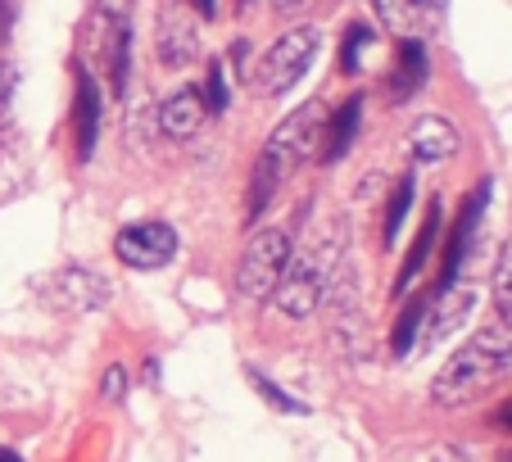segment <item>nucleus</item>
I'll return each instance as SVG.
<instances>
[{"instance_id": "bb28decb", "label": "nucleus", "mask_w": 512, "mask_h": 462, "mask_svg": "<svg viewBox=\"0 0 512 462\" xmlns=\"http://www.w3.org/2000/svg\"><path fill=\"white\" fill-rule=\"evenodd\" d=\"M14 87H19V64L0 55V127L10 123V105H14Z\"/></svg>"}, {"instance_id": "393cba45", "label": "nucleus", "mask_w": 512, "mask_h": 462, "mask_svg": "<svg viewBox=\"0 0 512 462\" xmlns=\"http://www.w3.org/2000/svg\"><path fill=\"white\" fill-rule=\"evenodd\" d=\"M490 295H494V313L512 322V241L503 245V254H499V268H494Z\"/></svg>"}, {"instance_id": "1a4fd4ad", "label": "nucleus", "mask_w": 512, "mask_h": 462, "mask_svg": "<svg viewBox=\"0 0 512 462\" xmlns=\"http://www.w3.org/2000/svg\"><path fill=\"white\" fill-rule=\"evenodd\" d=\"M485 204H490V182L476 186V191L463 200V209H458L454 227H449L445 254H440V277H435V290L454 286V281L463 277V263H467V250H472V241H476V227H481V218H485Z\"/></svg>"}, {"instance_id": "f8f14e48", "label": "nucleus", "mask_w": 512, "mask_h": 462, "mask_svg": "<svg viewBox=\"0 0 512 462\" xmlns=\"http://www.w3.org/2000/svg\"><path fill=\"white\" fill-rule=\"evenodd\" d=\"M458 150H463V132H458V123L445 114L417 118L413 132H408V154H413V164H422V168L449 164Z\"/></svg>"}, {"instance_id": "9b49d317", "label": "nucleus", "mask_w": 512, "mask_h": 462, "mask_svg": "<svg viewBox=\"0 0 512 462\" xmlns=\"http://www.w3.org/2000/svg\"><path fill=\"white\" fill-rule=\"evenodd\" d=\"M155 55H159V68L168 73H182L200 59V23L173 5V10L159 14V28H155Z\"/></svg>"}, {"instance_id": "412c9836", "label": "nucleus", "mask_w": 512, "mask_h": 462, "mask_svg": "<svg viewBox=\"0 0 512 462\" xmlns=\"http://www.w3.org/2000/svg\"><path fill=\"white\" fill-rule=\"evenodd\" d=\"M426 299L431 295H413L404 304V313H399L395 322V336H390V349H395V358H408L417 349V336H422V318H426Z\"/></svg>"}, {"instance_id": "f3484780", "label": "nucleus", "mask_w": 512, "mask_h": 462, "mask_svg": "<svg viewBox=\"0 0 512 462\" xmlns=\"http://www.w3.org/2000/svg\"><path fill=\"white\" fill-rule=\"evenodd\" d=\"M440 231H445V204H440V200H431V209H426L422 227H417L413 245H408V254H404V268H399L395 290L413 286V277L426 268V259H431V250H435V241H440Z\"/></svg>"}, {"instance_id": "e433bc0d", "label": "nucleus", "mask_w": 512, "mask_h": 462, "mask_svg": "<svg viewBox=\"0 0 512 462\" xmlns=\"http://www.w3.org/2000/svg\"><path fill=\"white\" fill-rule=\"evenodd\" d=\"M250 5H254V0H236V10H250Z\"/></svg>"}, {"instance_id": "ddd939ff", "label": "nucleus", "mask_w": 512, "mask_h": 462, "mask_svg": "<svg viewBox=\"0 0 512 462\" xmlns=\"http://www.w3.org/2000/svg\"><path fill=\"white\" fill-rule=\"evenodd\" d=\"M100 141V87L91 68H78V91H73V150H78V164H87L96 154Z\"/></svg>"}, {"instance_id": "aec40b11", "label": "nucleus", "mask_w": 512, "mask_h": 462, "mask_svg": "<svg viewBox=\"0 0 512 462\" xmlns=\"http://www.w3.org/2000/svg\"><path fill=\"white\" fill-rule=\"evenodd\" d=\"M281 177H286V173L272 164L268 154H259V164H254V177H250V200H245V218H250V222H259V213L272 204V195H277Z\"/></svg>"}, {"instance_id": "c85d7f7f", "label": "nucleus", "mask_w": 512, "mask_h": 462, "mask_svg": "<svg viewBox=\"0 0 512 462\" xmlns=\"http://www.w3.org/2000/svg\"><path fill=\"white\" fill-rule=\"evenodd\" d=\"M377 5V19L386 23L390 32H404L408 28V19H404V0H372Z\"/></svg>"}, {"instance_id": "7ed1b4c3", "label": "nucleus", "mask_w": 512, "mask_h": 462, "mask_svg": "<svg viewBox=\"0 0 512 462\" xmlns=\"http://www.w3.org/2000/svg\"><path fill=\"white\" fill-rule=\"evenodd\" d=\"M318 46H322V37H318V28H309V23L281 32V37L263 50V59L254 64V73H250L254 96L281 100L286 91H295L304 82V73L313 68V59H318Z\"/></svg>"}, {"instance_id": "72a5a7b5", "label": "nucleus", "mask_w": 512, "mask_h": 462, "mask_svg": "<svg viewBox=\"0 0 512 462\" xmlns=\"http://www.w3.org/2000/svg\"><path fill=\"white\" fill-rule=\"evenodd\" d=\"M191 10L200 14V19H218V0H191Z\"/></svg>"}, {"instance_id": "6ab92c4d", "label": "nucleus", "mask_w": 512, "mask_h": 462, "mask_svg": "<svg viewBox=\"0 0 512 462\" xmlns=\"http://www.w3.org/2000/svg\"><path fill=\"white\" fill-rule=\"evenodd\" d=\"M413 195H417V177L404 173L395 186H390V200H386V218H381V241L399 245V231H404V218L413 209Z\"/></svg>"}, {"instance_id": "0eeeda50", "label": "nucleus", "mask_w": 512, "mask_h": 462, "mask_svg": "<svg viewBox=\"0 0 512 462\" xmlns=\"http://www.w3.org/2000/svg\"><path fill=\"white\" fill-rule=\"evenodd\" d=\"M322 304H327V313H331V340H336V349L345 358H358V354H363V340H368V327H363V308H358L354 272L340 268L336 277H331Z\"/></svg>"}, {"instance_id": "4be33fe9", "label": "nucleus", "mask_w": 512, "mask_h": 462, "mask_svg": "<svg viewBox=\"0 0 512 462\" xmlns=\"http://www.w3.org/2000/svg\"><path fill=\"white\" fill-rule=\"evenodd\" d=\"M372 23H349L345 28V37H340V73L345 77H354L358 68H363V55H368V46H372Z\"/></svg>"}, {"instance_id": "2f4dec72", "label": "nucleus", "mask_w": 512, "mask_h": 462, "mask_svg": "<svg viewBox=\"0 0 512 462\" xmlns=\"http://www.w3.org/2000/svg\"><path fill=\"white\" fill-rule=\"evenodd\" d=\"M431 462H472V458H467V449H458V444H445V449L435 453Z\"/></svg>"}, {"instance_id": "9d476101", "label": "nucleus", "mask_w": 512, "mask_h": 462, "mask_svg": "<svg viewBox=\"0 0 512 462\" xmlns=\"http://www.w3.org/2000/svg\"><path fill=\"white\" fill-rule=\"evenodd\" d=\"M41 290H46V299L55 308H64V313H96V308L109 299V281L100 277L96 268H82V263L59 268Z\"/></svg>"}, {"instance_id": "c756f323", "label": "nucleus", "mask_w": 512, "mask_h": 462, "mask_svg": "<svg viewBox=\"0 0 512 462\" xmlns=\"http://www.w3.org/2000/svg\"><path fill=\"white\" fill-rule=\"evenodd\" d=\"M10 32H14V5H10V0H0V50H5Z\"/></svg>"}, {"instance_id": "a211bd4d", "label": "nucleus", "mask_w": 512, "mask_h": 462, "mask_svg": "<svg viewBox=\"0 0 512 462\" xmlns=\"http://www.w3.org/2000/svg\"><path fill=\"white\" fill-rule=\"evenodd\" d=\"M132 5L136 0H91V23L87 37L96 50H105L123 28H132Z\"/></svg>"}, {"instance_id": "7c9ffc66", "label": "nucleus", "mask_w": 512, "mask_h": 462, "mask_svg": "<svg viewBox=\"0 0 512 462\" xmlns=\"http://www.w3.org/2000/svg\"><path fill=\"white\" fill-rule=\"evenodd\" d=\"M381 186H386V177H381V173L363 177V182H358V200H372V195H377V191H381Z\"/></svg>"}, {"instance_id": "a878e982", "label": "nucleus", "mask_w": 512, "mask_h": 462, "mask_svg": "<svg viewBox=\"0 0 512 462\" xmlns=\"http://www.w3.org/2000/svg\"><path fill=\"white\" fill-rule=\"evenodd\" d=\"M449 0H404V19L408 28H440V19H445Z\"/></svg>"}, {"instance_id": "f03ea898", "label": "nucleus", "mask_w": 512, "mask_h": 462, "mask_svg": "<svg viewBox=\"0 0 512 462\" xmlns=\"http://www.w3.org/2000/svg\"><path fill=\"white\" fill-rule=\"evenodd\" d=\"M340 263H345V231H331L327 236H318V241L309 245V250L300 254H290L286 272H281V286H277V308H281V318L290 322H304L313 318L322 308V295H327L331 277L340 272Z\"/></svg>"}, {"instance_id": "20e7f679", "label": "nucleus", "mask_w": 512, "mask_h": 462, "mask_svg": "<svg viewBox=\"0 0 512 462\" xmlns=\"http://www.w3.org/2000/svg\"><path fill=\"white\" fill-rule=\"evenodd\" d=\"M290 254H295V241H290L286 227H259L245 241L241 263H236V295L245 304H268L281 286V272H286Z\"/></svg>"}, {"instance_id": "b1692460", "label": "nucleus", "mask_w": 512, "mask_h": 462, "mask_svg": "<svg viewBox=\"0 0 512 462\" xmlns=\"http://www.w3.org/2000/svg\"><path fill=\"white\" fill-rule=\"evenodd\" d=\"M250 385H254V390H259V395L272 404V413H290V417L309 413V404H304V399H295V395H286V390H281V385L272 381L268 372H250Z\"/></svg>"}, {"instance_id": "f257e3e1", "label": "nucleus", "mask_w": 512, "mask_h": 462, "mask_svg": "<svg viewBox=\"0 0 512 462\" xmlns=\"http://www.w3.org/2000/svg\"><path fill=\"white\" fill-rule=\"evenodd\" d=\"M512 367V322L494 313L431 381V399L440 408H463L472 399H481L490 385L503 381V372Z\"/></svg>"}, {"instance_id": "c9c22d12", "label": "nucleus", "mask_w": 512, "mask_h": 462, "mask_svg": "<svg viewBox=\"0 0 512 462\" xmlns=\"http://www.w3.org/2000/svg\"><path fill=\"white\" fill-rule=\"evenodd\" d=\"M0 462H23V458H19L14 449H0Z\"/></svg>"}, {"instance_id": "473e14b6", "label": "nucleus", "mask_w": 512, "mask_h": 462, "mask_svg": "<svg viewBox=\"0 0 512 462\" xmlns=\"http://www.w3.org/2000/svg\"><path fill=\"white\" fill-rule=\"evenodd\" d=\"M313 0H272V10L277 14H300V10H309Z\"/></svg>"}, {"instance_id": "423d86ee", "label": "nucleus", "mask_w": 512, "mask_h": 462, "mask_svg": "<svg viewBox=\"0 0 512 462\" xmlns=\"http://www.w3.org/2000/svg\"><path fill=\"white\" fill-rule=\"evenodd\" d=\"M114 254L132 272H159L177 259V231L168 222H132L114 236Z\"/></svg>"}, {"instance_id": "5701e85b", "label": "nucleus", "mask_w": 512, "mask_h": 462, "mask_svg": "<svg viewBox=\"0 0 512 462\" xmlns=\"http://www.w3.org/2000/svg\"><path fill=\"white\" fill-rule=\"evenodd\" d=\"M200 96H204V109H209V114H227V105H232V87H227L223 59H209V73H204Z\"/></svg>"}, {"instance_id": "dca6fc26", "label": "nucleus", "mask_w": 512, "mask_h": 462, "mask_svg": "<svg viewBox=\"0 0 512 462\" xmlns=\"http://www.w3.org/2000/svg\"><path fill=\"white\" fill-rule=\"evenodd\" d=\"M358 127H363V96H349L340 109L327 114V127H322V145H318V159L322 164H340L358 141Z\"/></svg>"}, {"instance_id": "4468645a", "label": "nucleus", "mask_w": 512, "mask_h": 462, "mask_svg": "<svg viewBox=\"0 0 512 462\" xmlns=\"http://www.w3.org/2000/svg\"><path fill=\"white\" fill-rule=\"evenodd\" d=\"M204 118H209V109H204L200 87L173 91V96L155 109V123H159V132H164L168 141H191V136H200Z\"/></svg>"}, {"instance_id": "39448f33", "label": "nucleus", "mask_w": 512, "mask_h": 462, "mask_svg": "<svg viewBox=\"0 0 512 462\" xmlns=\"http://www.w3.org/2000/svg\"><path fill=\"white\" fill-rule=\"evenodd\" d=\"M322 127H327V105H322V100H304L295 114H286L277 127H272V136H268V145H263V154H268V159L281 168V173H290V168L309 164L313 154H318Z\"/></svg>"}, {"instance_id": "cd10ccee", "label": "nucleus", "mask_w": 512, "mask_h": 462, "mask_svg": "<svg viewBox=\"0 0 512 462\" xmlns=\"http://www.w3.org/2000/svg\"><path fill=\"white\" fill-rule=\"evenodd\" d=\"M127 395V367H105V381H100V399L105 404H118V399Z\"/></svg>"}, {"instance_id": "4c0bfd02", "label": "nucleus", "mask_w": 512, "mask_h": 462, "mask_svg": "<svg viewBox=\"0 0 512 462\" xmlns=\"http://www.w3.org/2000/svg\"><path fill=\"white\" fill-rule=\"evenodd\" d=\"M499 462H512V449H503V453H499Z\"/></svg>"}, {"instance_id": "6e6552de", "label": "nucleus", "mask_w": 512, "mask_h": 462, "mask_svg": "<svg viewBox=\"0 0 512 462\" xmlns=\"http://www.w3.org/2000/svg\"><path fill=\"white\" fill-rule=\"evenodd\" d=\"M476 286L472 281L458 277L454 286L445 290H431V299H426V318H422V340L426 345H440V340H449L454 331H463L467 322H472L476 313Z\"/></svg>"}, {"instance_id": "f704fd0d", "label": "nucleus", "mask_w": 512, "mask_h": 462, "mask_svg": "<svg viewBox=\"0 0 512 462\" xmlns=\"http://www.w3.org/2000/svg\"><path fill=\"white\" fill-rule=\"evenodd\" d=\"M499 426H508V431H512V404L499 408Z\"/></svg>"}, {"instance_id": "2eb2a0df", "label": "nucleus", "mask_w": 512, "mask_h": 462, "mask_svg": "<svg viewBox=\"0 0 512 462\" xmlns=\"http://www.w3.org/2000/svg\"><path fill=\"white\" fill-rule=\"evenodd\" d=\"M426 77H431V55H426V46L417 37H404L395 50V68H390V77H386L390 100L408 105V100L426 87Z\"/></svg>"}]
</instances>
